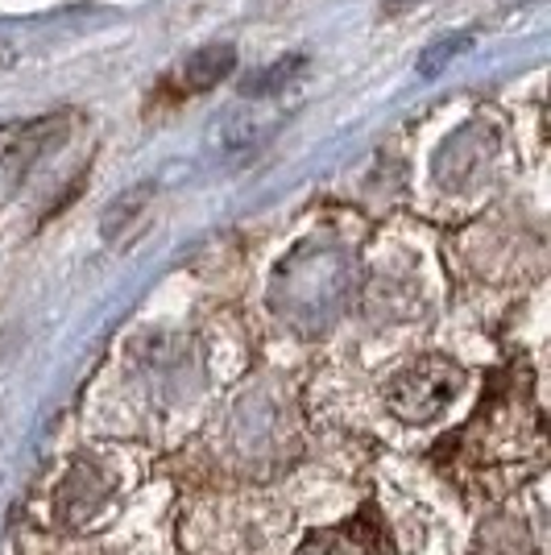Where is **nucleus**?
Returning a JSON list of instances; mask_svg holds the SVG:
<instances>
[{
  "label": "nucleus",
  "mask_w": 551,
  "mask_h": 555,
  "mask_svg": "<svg viewBox=\"0 0 551 555\" xmlns=\"http://www.w3.org/2000/svg\"><path fill=\"white\" fill-rule=\"evenodd\" d=\"M460 386H464V373L448 357H419L414 365L394 373L386 406L402 423H432L457 402Z\"/></svg>",
  "instance_id": "1"
},
{
  "label": "nucleus",
  "mask_w": 551,
  "mask_h": 555,
  "mask_svg": "<svg viewBox=\"0 0 551 555\" xmlns=\"http://www.w3.org/2000/svg\"><path fill=\"white\" fill-rule=\"evenodd\" d=\"M67 133H71L67 113H47V116H29V120L0 125V179L9 186L25 183L67 141Z\"/></svg>",
  "instance_id": "2"
},
{
  "label": "nucleus",
  "mask_w": 551,
  "mask_h": 555,
  "mask_svg": "<svg viewBox=\"0 0 551 555\" xmlns=\"http://www.w3.org/2000/svg\"><path fill=\"white\" fill-rule=\"evenodd\" d=\"M232 70H236V50L229 42H212V47H200L195 54H187L179 79H183L187 92H207L220 79H229Z\"/></svg>",
  "instance_id": "3"
},
{
  "label": "nucleus",
  "mask_w": 551,
  "mask_h": 555,
  "mask_svg": "<svg viewBox=\"0 0 551 555\" xmlns=\"http://www.w3.org/2000/svg\"><path fill=\"white\" fill-rule=\"evenodd\" d=\"M150 199H154V183L129 186L125 195H116L113 204H108V211H104V224H100L104 241H125V236H129V229L145 220Z\"/></svg>",
  "instance_id": "4"
},
{
  "label": "nucleus",
  "mask_w": 551,
  "mask_h": 555,
  "mask_svg": "<svg viewBox=\"0 0 551 555\" xmlns=\"http://www.w3.org/2000/svg\"><path fill=\"white\" fill-rule=\"evenodd\" d=\"M469 42H473V34H452V38H439V42H432V47L423 50V59L414 63L419 79H436L439 70L448 67V63H452V59H457Z\"/></svg>",
  "instance_id": "5"
},
{
  "label": "nucleus",
  "mask_w": 551,
  "mask_h": 555,
  "mask_svg": "<svg viewBox=\"0 0 551 555\" xmlns=\"http://www.w3.org/2000/svg\"><path fill=\"white\" fill-rule=\"evenodd\" d=\"M299 70H303V54L278 59L274 67H266L261 75H257V79H253V83H245V95H257V100H261V95L282 92V88H286V83H291V79H295Z\"/></svg>",
  "instance_id": "6"
}]
</instances>
